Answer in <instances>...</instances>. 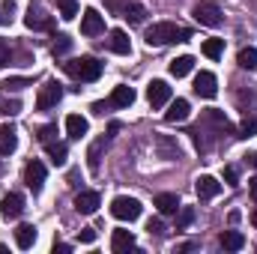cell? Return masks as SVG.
<instances>
[{
	"instance_id": "4",
	"label": "cell",
	"mask_w": 257,
	"mask_h": 254,
	"mask_svg": "<svg viewBox=\"0 0 257 254\" xmlns=\"http://www.w3.org/2000/svg\"><path fill=\"white\" fill-rule=\"evenodd\" d=\"M194 21L197 24H203V27H218L221 24V9H218V3H212V0H197L192 9Z\"/></svg>"
},
{
	"instance_id": "17",
	"label": "cell",
	"mask_w": 257,
	"mask_h": 254,
	"mask_svg": "<svg viewBox=\"0 0 257 254\" xmlns=\"http://www.w3.org/2000/svg\"><path fill=\"white\" fill-rule=\"evenodd\" d=\"M189 111H192L189 99H174L171 108L165 111V120H168V123H186V120H189Z\"/></svg>"
},
{
	"instance_id": "10",
	"label": "cell",
	"mask_w": 257,
	"mask_h": 254,
	"mask_svg": "<svg viewBox=\"0 0 257 254\" xmlns=\"http://www.w3.org/2000/svg\"><path fill=\"white\" fill-rule=\"evenodd\" d=\"M194 93H197L200 99H215V93H218L215 75H212V72H197V75H194Z\"/></svg>"
},
{
	"instance_id": "7",
	"label": "cell",
	"mask_w": 257,
	"mask_h": 254,
	"mask_svg": "<svg viewBox=\"0 0 257 254\" xmlns=\"http://www.w3.org/2000/svg\"><path fill=\"white\" fill-rule=\"evenodd\" d=\"M108 9L120 12L128 24H144V18H147V9L141 3H117V0H108Z\"/></svg>"
},
{
	"instance_id": "34",
	"label": "cell",
	"mask_w": 257,
	"mask_h": 254,
	"mask_svg": "<svg viewBox=\"0 0 257 254\" xmlns=\"http://www.w3.org/2000/svg\"><path fill=\"white\" fill-rule=\"evenodd\" d=\"M194 221V209L192 206H180V218H177V230H186Z\"/></svg>"
},
{
	"instance_id": "40",
	"label": "cell",
	"mask_w": 257,
	"mask_h": 254,
	"mask_svg": "<svg viewBox=\"0 0 257 254\" xmlns=\"http://www.w3.org/2000/svg\"><path fill=\"white\" fill-rule=\"evenodd\" d=\"M78 239H81V242H93V239H96V230H93V227H84Z\"/></svg>"
},
{
	"instance_id": "37",
	"label": "cell",
	"mask_w": 257,
	"mask_h": 254,
	"mask_svg": "<svg viewBox=\"0 0 257 254\" xmlns=\"http://www.w3.org/2000/svg\"><path fill=\"white\" fill-rule=\"evenodd\" d=\"M224 183L227 186H239V168L236 165H227L224 168Z\"/></svg>"
},
{
	"instance_id": "24",
	"label": "cell",
	"mask_w": 257,
	"mask_h": 254,
	"mask_svg": "<svg viewBox=\"0 0 257 254\" xmlns=\"http://www.w3.org/2000/svg\"><path fill=\"white\" fill-rule=\"evenodd\" d=\"M102 153H105V138H99V141H93L90 144V150H87V168L96 174L99 171V165H102Z\"/></svg>"
},
{
	"instance_id": "35",
	"label": "cell",
	"mask_w": 257,
	"mask_h": 254,
	"mask_svg": "<svg viewBox=\"0 0 257 254\" xmlns=\"http://www.w3.org/2000/svg\"><path fill=\"white\" fill-rule=\"evenodd\" d=\"M18 111H21V102H18V99H3V102H0V114H3V117H15Z\"/></svg>"
},
{
	"instance_id": "1",
	"label": "cell",
	"mask_w": 257,
	"mask_h": 254,
	"mask_svg": "<svg viewBox=\"0 0 257 254\" xmlns=\"http://www.w3.org/2000/svg\"><path fill=\"white\" fill-rule=\"evenodd\" d=\"M144 39H147L150 48H162V45H171V42H189L192 30H186V27H180L174 21H159V24L147 27Z\"/></svg>"
},
{
	"instance_id": "30",
	"label": "cell",
	"mask_w": 257,
	"mask_h": 254,
	"mask_svg": "<svg viewBox=\"0 0 257 254\" xmlns=\"http://www.w3.org/2000/svg\"><path fill=\"white\" fill-rule=\"evenodd\" d=\"M221 51H224V39H206V42H203V54H206L209 60H218Z\"/></svg>"
},
{
	"instance_id": "46",
	"label": "cell",
	"mask_w": 257,
	"mask_h": 254,
	"mask_svg": "<svg viewBox=\"0 0 257 254\" xmlns=\"http://www.w3.org/2000/svg\"><path fill=\"white\" fill-rule=\"evenodd\" d=\"M254 165H257V156H254Z\"/></svg>"
},
{
	"instance_id": "45",
	"label": "cell",
	"mask_w": 257,
	"mask_h": 254,
	"mask_svg": "<svg viewBox=\"0 0 257 254\" xmlns=\"http://www.w3.org/2000/svg\"><path fill=\"white\" fill-rule=\"evenodd\" d=\"M0 177H3V162H0Z\"/></svg>"
},
{
	"instance_id": "18",
	"label": "cell",
	"mask_w": 257,
	"mask_h": 254,
	"mask_svg": "<svg viewBox=\"0 0 257 254\" xmlns=\"http://www.w3.org/2000/svg\"><path fill=\"white\" fill-rule=\"evenodd\" d=\"M87 132H90V123L81 114H69L66 117V135H69V141H81Z\"/></svg>"
},
{
	"instance_id": "39",
	"label": "cell",
	"mask_w": 257,
	"mask_h": 254,
	"mask_svg": "<svg viewBox=\"0 0 257 254\" xmlns=\"http://www.w3.org/2000/svg\"><path fill=\"white\" fill-rule=\"evenodd\" d=\"M147 230L156 233V236H162V233H165V224H162L159 218H150V221H147Z\"/></svg>"
},
{
	"instance_id": "8",
	"label": "cell",
	"mask_w": 257,
	"mask_h": 254,
	"mask_svg": "<svg viewBox=\"0 0 257 254\" xmlns=\"http://www.w3.org/2000/svg\"><path fill=\"white\" fill-rule=\"evenodd\" d=\"M156 153H159V159H165V162L183 159V150H180V144H177L171 135H156Z\"/></svg>"
},
{
	"instance_id": "3",
	"label": "cell",
	"mask_w": 257,
	"mask_h": 254,
	"mask_svg": "<svg viewBox=\"0 0 257 254\" xmlns=\"http://www.w3.org/2000/svg\"><path fill=\"white\" fill-rule=\"evenodd\" d=\"M111 215L120 218V221H135V218H141V200H138V197H126V194L114 197V200H111Z\"/></svg>"
},
{
	"instance_id": "44",
	"label": "cell",
	"mask_w": 257,
	"mask_h": 254,
	"mask_svg": "<svg viewBox=\"0 0 257 254\" xmlns=\"http://www.w3.org/2000/svg\"><path fill=\"white\" fill-rule=\"evenodd\" d=\"M251 224H254V227H257V212H254V215H251Z\"/></svg>"
},
{
	"instance_id": "47",
	"label": "cell",
	"mask_w": 257,
	"mask_h": 254,
	"mask_svg": "<svg viewBox=\"0 0 257 254\" xmlns=\"http://www.w3.org/2000/svg\"><path fill=\"white\" fill-rule=\"evenodd\" d=\"M0 21H3V15H0Z\"/></svg>"
},
{
	"instance_id": "6",
	"label": "cell",
	"mask_w": 257,
	"mask_h": 254,
	"mask_svg": "<svg viewBox=\"0 0 257 254\" xmlns=\"http://www.w3.org/2000/svg\"><path fill=\"white\" fill-rule=\"evenodd\" d=\"M21 212H24V194L21 191H9L3 197V203H0V215L6 221H15V218H21Z\"/></svg>"
},
{
	"instance_id": "28",
	"label": "cell",
	"mask_w": 257,
	"mask_h": 254,
	"mask_svg": "<svg viewBox=\"0 0 257 254\" xmlns=\"http://www.w3.org/2000/svg\"><path fill=\"white\" fill-rule=\"evenodd\" d=\"M236 63L242 66V69H248V72H254V69H257V48H251V45H248V48H242V51H239V57H236Z\"/></svg>"
},
{
	"instance_id": "14",
	"label": "cell",
	"mask_w": 257,
	"mask_h": 254,
	"mask_svg": "<svg viewBox=\"0 0 257 254\" xmlns=\"http://www.w3.org/2000/svg\"><path fill=\"white\" fill-rule=\"evenodd\" d=\"M99 203H102L99 191L84 189V191H78V194H75V209H78V212H84V215H93V212L99 209Z\"/></svg>"
},
{
	"instance_id": "31",
	"label": "cell",
	"mask_w": 257,
	"mask_h": 254,
	"mask_svg": "<svg viewBox=\"0 0 257 254\" xmlns=\"http://www.w3.org/2000/svg\"><path fill=\"white\" fill-rule=\"evenodd\" d=\"M69 48H72V39L66 33H57L54 36V45H51V54L54 57H63V54H69Z\"/></svg>"
},
{
	"instance_id": "5",
	"label": "cell",
	"mask_w": 257,
	"mask_h": 254,
	"mask_svg": "<svg viewBox=\"0 0 257 254\" xmlns=\"http://www.w3.org/2000/svg\"><path fill=\"white\" fill-rule=\"evenodd\" d=\"M60 99H63V84L60 81H45L39 87V96H36V111H51Z\"/></svg>"
},
{
	"instance_id": "23",
	"label": "cell",
	"mask_w": 257,
	"mask_h": 254,
	"mask_svg": "<svg viewBox=\"0 0 257 254\" xmlns=\"http://www.w3.org/2000/svg\"><path fill=\"white\" fill-rule=\"evenodd\" d=\"M128 248H135V233L132 230H114V236H111V251H128Z\"/></svg>"
},
{
	"instance_id": "32",
	"label": "cell",
	"mask_w": 257,
	"mask_h": 254,
	"mask_svg": "<svg viewBox=\"0 0 257 254\" xmlns=\"http://www.w3.org/2000/svg\"><path fill=\"white\" fill-rule=\"evenodd\" d=\"M24 87H30V78H9V81H0V90L3 93H18V90H24Z\"/></svg>"
},
{
	"instance_id": "9",
	"label": "cell",
	"mask_w": 257,
	"mask_h": 254,
	"mask_svg": "<svg viewBox=\"0 0 257 254\" xmlns=\"http://www.w3.org/2000/svg\"><path fill=\"white\" fill-rule=\"evenodd\" d=\"M24 183H27V189H33V194L36 191H42V186H45V165L42 162H27L24 165Z\"/></svg>"
},
{
	"instance_id": "27",
	"label": "cell",
	"mask_w": 257,
	"mask_h": 254,
	"mask_svg": "<svg viewBox=\"0 0 257 254\" xmlns=\"http://www.w3.org/2000/svg\"><path fill=\"white\" fill-rule=\"evenodd\" d=\"M192 69H194V57L186 54V57H177V60L171 63V75H174V78H186Z\"/></svg>"
},
{
	"instance_id": "26",
	"label": "cell",
	"mask_w": 257,
	"mask_h": 254,
	"mask_svg": "<svg viewBox=\"0 0 257 254\" xmlns=\"http://www.w3.org/2000/svg\"><path fill=\"white\" fill-rule=\"evenodd\" d=\"M45 153H48V159L60 168L66 165V159H69V150H66V144H57V141H51V144H45Z\"/></svg>"
},
{
	"instance_id": "25",
	"label": "cell",
	"mask_w": 257,
	"mask_h": 254,
	"mask_svg": "<svg viewBox=\"0 0 257 254\" xmlns=\"http://www.w3.org/2000/svg\"><path fill=\"white\" fill-rule=\"evenodd\" d=\"M15 242H18V248H33V242H36V227H33V224H21V227L15 230Z\"/></svg>"
},
{
	"instance_id": "13",
	"label": "cell",
	"mask_w": 257,
	"mask_h": 254,
	"mask_svg": "<svg viewBox=\"0 0 257 254\" xmlns=\"http://www.w3.org/2000/svg\"><path fill=\"white\" fill-rule=\"evenodd\" d=\"M102 30H105V18L96 9H84V15H81V33L84 36H99Z\"/></svg>"
},
{
	"instance_id": "43",
	"label": "cell",
	"mask_w": 257,
	"mask_h": 254,
	"mask_svg": "<svg viewBox=\"0 0 257 254\" xmlns=\"http://www.w3.org/2000/svg\"><path fill=\"white\" fill-rule=\"evenodd\" d=\"M248 189H251V197H254V203H257V177L248 180Z\"/></svg>"
},
{
	"instance_id": "22",
	"label": "cell",
	"mask_w": 257,
	"mask_h": 254,
	"mask_svg": "<svg viewBox=\"0 0 257 254\" xmlns=\"http://www.w3.org/2000/svg\"><path fill=\"white\" fill-rule=\"evenodd\" d=\"M111 108H128L132 102H135V90L126 87V84H120V87H114V93H111Z\"/></svg>"
},
{
	"instance_id": "19",
	"label": "cell",
	"mask_w": 257,
	"mask_h": 254,
	"mask_svg": "<svg viewBox=\"0 0 257 254\" xmlns=\"http://www.w3.org/2000/svg\"><path fill=\"white\" fill-rule=\"evenodd\" d=\"M156 209L162 215H177L180 212V197L174 191H162V194H156Z\"/></svg>"
},
{
	"instance_id": "16",
	"label": "cell",
	"mask_w": 257,
	"mask_h": 254,
	"mask_svg": "<svg viewBox=\"0 0 257 254\" xmlns=\"http://www.w3.org/2000/svg\"><path fill=\"white\" fill-rule=\"evenodd\" d=\"M15 147H18V132H15L12 123H3V126H0V153L9 159V156L15 153Z\"/></svg>"
},
{
	"instance_id": "2",
	"label": "cell",
	"mask_w": 257,
	"mask_h": 254,
	"mask_svg": "<svg viewBox=\"0 0 257 254\" xmlns=\"http://www.w3.org/2000/svg\"><path fill=\"white\" fill-rule=\"evenodd\" d=\"M63 69L75 81H99L102 78V63L96 57H75V60L63 63Z\"/></svg>"
},
{
	"instance_id": "41",
	"label": "cell",
	"mask_w": 257,
	"mask_h": 254,
	"mask_svg": "<svg viewBox=\"0 0 257 254\" xmlns=\"http://www.w3.org/2000/svg\"><path fill=\"white\" fill-rule=\"evenodd\" d=\"M108 108H111V102H96V105H93V114H105Z\"/></svg>"
},
{
	"instance_id": "29",
	"label": "cell",
	"mask_w": 257,
	"mask_h": 254,
	"mask_svg": "<svg viewBox=\"0 0 257 254\" xmlns=\"http://www.w3.org/2000/svg\"><path fill=\"white\" fill-rule=\"evenodd\" d=\"M257 135V117H245L242 123H239V132H236V138H242V141H248V138H254Z\"/></svg>"
},
{
	"instance_id": "42",
	"label": "cell",
	"mask_w": 257,
	"mask_h": 254,
	"mask_svg": "<svg viewBox=\"0 0 257 254\" xmlns=\"http://www.w3.org/2000/svg\"><path fill=\"white\" fill-rule=\"evenodd\" d=\"M66 254V251H72V245H69V242H54V254Z\"/></svg>"
},
{
	"instance_id": "12",
	"label": "cell",
	"mask_w": 257,
	"mask_h": 254,
	"mask_svg": "<svg viewBox=\"0 0 257 254\" xmlns=\"http://www.w3.org/2000/svg\"><path fill=\"white\" fill-rule=\"evenodd\" d=\"M24 24H27L30 30H54V18H51V15H45L39 6H30V9H27Z\"/></svg>"
},
{
	"instance_id": "33",
	"label": "cell",
	"mask_w": 257,
	"mask_h": 254,
	"mask_svg": "<svg viewBox=\"0 0 257 254\" xmlns=\"http://www.w3.org/2000/svg\"><path fill=\"white\" fill-rule=\"evenodd\" d=\"M57 9H60V18H66V21H72L78 15V3L75 0H57Z\"/></svg>"
},
{
	"instance_id": "20",
	"label": "cell",
	"mask_w": 257,
	"mask_h": 254,
	"mask_svg": "<svg viewBox=\"0 0 257 254\" xmlns=\"http://www.w3.org/2000/svg\"><path fill=\"white\" fill-rule=\"evenodd\" d=\"M218 242H221L224 251H242V248H245V236H242L239 230H224V233L218 236Z\"/></svg>"
},
{
	"instance_id": "15",
	"label": "cell",
	"mask_w": 257,
	"mask_h": 254,
	"mask_svg": "<svg viewBox=\"0 0 257 254\" xmlns=\"http://www.w3.org/2000/svg\"><path fill=\"white\" fill-rule=\"evenodd\" d=\"M194 191H197V197H200V200H209V197H215V194L221 191V183H218L215 177L203 174V177H197V183H194Z\"/></svg>"
},
{
	"instance_id": "21",
	"label": "cell",
	"mask_w": 257,
	"mask_h": 254,
	"mask_svg": "<svg viewBox=\"0 0 257 254\" xmlns=\"http://www.w3.org/2000/svg\"><path fill=\"white\" fill-rule=\"evenodd\" d=\"M108 48H111L114 54H128V51H132V42H128L126 30H111V33H108Z\"/></svg>"
},
{
	"instance_id": "11",
	"label": "cell",
	"mask_w": 257,
	"mask_h": 254,
	"mask_svg": "<svg viewBox=\"0 0 257 254\" xmlns=\"http://www.w3.org/2000/svg\"><path fill=\"white\" fill-rule=\"evenodd\" d=\"M147 102H150L153 108H165V105L171 102V87H168V81H150V87H147Z\"/></svg>"
},
{
	"instance_id": "38",
	"label": "cell",
	"mask_w": 257,
	"mask_h": 254,
	"mask_svg": "<svg viewBox=\"0 0 257 254\" xmlns=\"http://www.w3.org/2000/svg\"><path fill=\"white\" fill-rule=\"evenodd\" d=\"M9 60H12V51H9V42H3V39H0V69H3V66H9Z\"/></svg>"
},
{
	"instance_id": "36",
	"label": "cell",
	"mask_w": 257,
	"mask_h": 254,
	"mask_svg": "<svg viewBox=\"0 0 257 254\" xmlns=\"http://www.w3.org/2000/svg\"><path fill=\"white\" fill-rule=\"evenodd\" d=\"M36 138H39V144H51V141L57 138V123H48V126H42Z\"/></svg>"
}]
</instances>
